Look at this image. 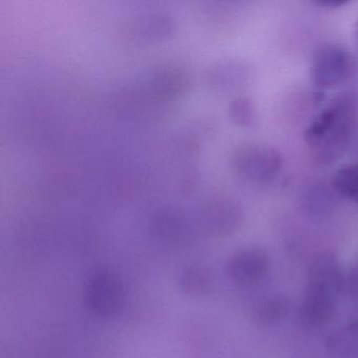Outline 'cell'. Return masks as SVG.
Returning <instances> with one entry per match:
<instances>
[{
    "instance_id": "cell-3",
    "label": "cell",
    "mask_w": 358,
    "mask_h": 358,
    "mask_svg": "<svg viewBox=\"0 0 358 358\" xmlns=\"http://www.w3.org/2000/svg\"><path fill=\"white\" fill-rule=\"evenodd\" d=\"M284 159L273 146L247 142L238 144L232 150L230 165L241 179L253 183L270 181L282 169Z\"/></svg>"
},
{
    "instance_id": "cell-6",
    "label": "cell",
    "mask_w": 358,
    "mask_h": 358,
    "mask_svg": "<svg viewBox=\"0 0 358 358\" xmlns=\"http://www.w3.org/2000/svg\"><path fill=\"white\" fill-rule=\"evenodd\" d=\"M326 347L332 358H358V320L335 329Z\"/></svg>"
},
{
    "instance_id": "cell-7",
    "label": "cell",
    "mask_w": 358,
    "mask_h": 358,
    "mask_svg": "<svg viewBox=\"0 0 358 358\" xmlns=\"http://www.w3.org/2000/svg\"><path fill=\"white\" fill-rule=\"evenodd\" d=\"M332 186L339 196L358 205V163H347L335 171Z\"/></svg>"
},
{
    "instance_id": "cell-1",
    "label": "cell",
    "mask_w": 358,
    "mask_h": 358,
    "mask_svg": "<svg viewBox=\"0 0 358 358\" xmlns=\"http://www.w3.org/2000/svg\"><path fill=\"white\" fill-rule=\"evenodd\" d=\"M355 123V103L341 96L320 110L303 131V141L316 162L330 164L341 156Z\"/></svg>"
},
{
    "instance_id": "cell-2",
    "label": "cell",
    "mask_w": 358,
    "mask_h": 358,
    "mask_svg": "<svg viewBox=\"0 0 358 358\" xmlns=\"http://www.w3.org/2000/svg\"><path fill=\"white\" fill-rule=\"evenodd\" d=\"M341 270L331 255L316 257L308 272L301 307V318L309 327H320L332 320L341 294Z\"/></svg>"
},
{
    "instance_id": "cell-4",
    "label": "cell",
    "mask_w": 358,
    "mask_h": 358,
    "mask_svg": "<svg viewBox=\"0 0 358 358\" xmlns=\"http://www.w3.org/2000/svg\"><path fill=\"white\" fill-rule=\"evenodd\" d=\"M353 72V56L338 43H326L318 48L310 64V78L320 91L339 87Z\"/></svg>"
},
{
    "instance_id": "cell-8",
    "label": "cell",
    "mask_w": 358,
    "mask_h": 358,
    "mask_svg": "<svg viewBox=\"0 0 358 358\" xmlns=\"http://www.w3.org/2000/svg\"><path fill=\"white\" fill-rule=\"evenodd\" d=\"M348 3H349V1H343V0H322V1L315 3V5L329 8V9H336V8L343 7V6L348 5Z\"/></svg>"
},
{
    "instance_id": "cell-9",
    "label": "cell",
    "mask_w": 358,
    "mask_h": 358,
    "mask_svg": "<svg viewBox=\"0 0 358 358\" xmlns=\"http://www.w3.org/2000/svg\"><path fill=\"white\" fill-rule=\"evenodd\" d=\"M353 35L354 41H355L356 45H358V20L356 22V24H354Z\"/></svg>"
},
{
    "instance_id": "cell-5",
    "label": "cell",
    "mask_w": 358,
    "mask_h": 358,
    "mask_svg": "<svg viewBox=\"0 0 358 358\" xmlns=\"http://www.w3.org/2000/svg\"><path fill=\"white\" fill-rule=\"evenodd\" d=\"M269 270V257L259 247L241 249L230 259L232 280L242 286H252L261 282Z\"/></svg>"
}]
</instances>
